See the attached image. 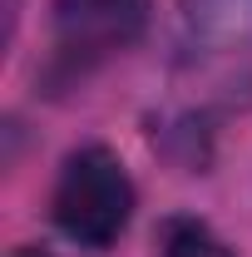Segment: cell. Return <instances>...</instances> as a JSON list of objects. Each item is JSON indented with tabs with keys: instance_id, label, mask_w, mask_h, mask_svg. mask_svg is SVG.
I'll return each mask as SVG.
<instances>
[{
	"instance_id": "obj_1",
	"label": "cell",
	"mask_w": 252,
	"mask_h": 257,
	"mask_svg": "<svg viewBox=\"0 0 252 257\" xmlns=\"http://www.w3.org/2000/svg\"><path fill=\"white\" fill-rule=\"evenodd\" d=\"M134 203H139V193H134V178L119 163V154L104 144H84L64 159L60 178H55L50 218L84 252H104L129 232Z\"/></svg>"
},
{
	"instance_id": "obj_2",
	"label": "cell",
	"mask_w": 252,
	"mask_h": 257,
	"mask_svg": "<svg viewBox=\"0 0 252 257\" xmlns=\"http://www.w3.org/2000/svg\"><path fill=\"white\" fill-rule=\"evenodd\" d=\"M154 0H55L50 40L64 64H94L129 50L149 30Z\"/></svg>"
},
{
	"instance_id": "obj_3",
	"label": "cell",
	"mask_w": 252,
	"mask_h": 257,
	"mask_svg": "<svg viewBox=\"0 0 252 257\" xmlns=\"http://www.w3.org/2000/svg\"><path fill=\"white\" fill-rule=\"evenodd\" d=\"M178 50L188 60H232L252 50V0H178Z\"/></svg>"
},
{
	"instance_id": "obj_4",
	"label": "cell",
	"mask_w": 252,
	"mask_h": 257,
	"mask_svg": "<svg viewBox=\"0 0 252 257\" xmlns=\"http://www.w3.org/2000/svg\"><path fill=\"white\" fill-rule=\"evenodd\" d=\"M158 257H232V247L203 218L173 213V218H163V227H158Z\"/></svg>"
},
{
	"instance_id": "obj_5",
	"label": "cell",
	"mask_w": 252,
	"mask_h": 257,
	"mask_svg": "<svg viewBox=\"0 0 252 257\" xmlns=\"http://www.w3.org/2000/svg\"><path fill=\"white\" fill-rule=\"evenodd\" d=\"M10 257H55V252H45V247H15Z\"/></svg>"
}]
</instances>
